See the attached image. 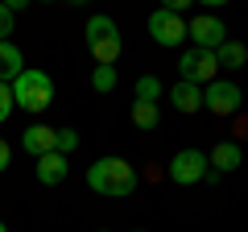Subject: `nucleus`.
Instances as JSON below:
<instances>
[{"label": "nucleus", "mask_w": 248, "mask_h": 232, "mask_svg": "<svg viewBox=\"0 0 248 232\" xmlns=\"http://www.w3.org/2000/svg\"><path fill=\"white\" fill-rule=\"evenodd\" d=\"M137 182H141V174H137L133 162H124V158H99V162L87 166V187L95 191V195L128 199L137 191Z\"/></svg>", "instance_id": "obj_1"}, {"label": "nucleus", "mask_w": 248, "mask_h": 232, "mask_svg": "<svg viewBox=\"0 0 248 232\" xmlns=\"http://www.w3.org/2000/svg\"><path fill=\"white\" fill-rule=\"evenodd\" d=\"M83 33H87V50H91V58H95V66H116V58L124 54V37H120V29H116V21L108 17V13H95Z\"/></svg>", "instance_id": "obj_2"}, {"label": "nucleus", "mask_w": 248, "mask_h": 232, "mask_svg": "<svg viewBox=\"0 0 248 232\" xmlns=\"http://www.w3.org/2000/svg\"><path fill=\"white\" fill-rule=\"evenodd\" d=\"M13 87V99H17V108H25V112H46V108L54 104V79L46 71H37V66H25V71L17 75V79L9 83Z\"/></svg>", "instance_id": "obj_3"}, {"label": "nucleus", "mask_w": 248, "mask_h": 232, "mask_svg": "<svg viewBox=\"0 0 248 232\" xmlns=\"http://www.w3.org/2000/svg\"><path fill=\"white\" fill-rule=\"evenodd\" d=\"M207 166H211V162H207L203 149H178L174 158H170L166 174H170V182H178V187H195V182H203Z\"/></svg>", "instance_id": "obj_4"}, {"label": "nucleus", "mask_w": 248, "mask_h": 232, "mask_svg": "<svg viewBox=\"0 0 248 232\" xmlns=\"http://www.w3.org/2000/svg\"><path fill=\"white\" fill-rule=\"evenodd\" d=\"M240 104H244V91H240V83L232 79H211L203 87V108L215 116H236Z\"/></svg>", "instance_id": "obj_5"}, {"label": "nucleus", "mask_w": 248, "mask_h": 232, "mask_svg": "<svg viewBox=\"0 0 248 232\" xmlns=\"http://www.w3.org/2000/svg\"><path fill=\"white\" fill-rule=\"evenodd\" d=\"M149 37L157 46H166V50H174V46H182L186 37V17L182 13H170V9H153L149 13Z\"/></svg>", "instance_id": "obj_6"}, {"label": "nucleus", "mask_w": 248, "mask_h": 232, "mask_svg": "<svg viewBox=\"0 0 248 232\" xmlns=\"http://www.w3.org/2000/svg\"><path fill=\"white\" fill-rule=\"evenodd\" d=\"M178 71H182V79L199 83V87H207L211 79H219V58H215V50H190L178 58Z\"/></svg>", "instance_id": "obj_7"}, {"label": "nucleus", "mask_w": 248, "mask_h": 232, "mask_svg": "<svg viewBox=\"0 0 248 232\" xmlns=\"http://www.w3.org/2000/svg\"><path fill=\"white\" fill-rule=\"evenodd\" d=\"M186 33L195 42V50H219L228 42V25H223L215 13H199V17L186 21Z\"/></svg>", "instance_id": "obj_8"}, {"label": "nucleus", "mask_w": 248, "mask_h": 232, "mask_svg": "<svg viewBox=\"0 0 248 232\" xmlns=\"http://www.w3.org/2000/svg\"><path fill=\"white\" fill-rule=\"evenodd\" d=\"M21 149H25L29 158L54 153V149H58V129H50V125H33V129H25V133H21Z\"/></svg>", "instance_id": "obj_9"}, {"label": "nucleus", "mask_w": 248, "mask_h": 232, "mask_svg": "<svg viewBox=\"0 0 248 232\" xmlns=\"http://www.w3.org/2000/svg\"><path fill=\"white\" fill-rule=\"evenodd\" d=\"M37 182H42V187H58V182H66V174H71V166H66V153H42V158H37Z\"/></svg>", "instance_id": "obj_10"}, {"label": "nucleus", "mask_w": 248, "mask_h": 232, "mask_svg": "<svg viewBox=\"0 0 248 232\" xmlns=\"http://www.w3.org/2000/svg\"><path fill=\"white\" fill-rule=\"evenodd\" d=\"M170 104L178 108V112H199L203 108V87L190 79H178L174 87H170Z\"/></svg>", "instance_id": "obj_11"}, {"label": "nucleus", "mask_w": 248, "mask_h": 232, "mask_svg": "<svg viewBox=\"0 0 248 232\" xmlns=\"http://www.w3.org/2000/svg\"><path fill=\"white\" fill-rule=\"evenodd\" d=\"M207 162H211L219 174H232V170H240V162H244V149H240V141H219L207 153Z\"/></svg>", "instance_id": "obj_12"}, {"label": "nucleus", "mask_w": 248, "mask_h": 232, "mask_svg": "<svg viewBox=\"0 0 248 232\" xmlns=\"http://www.w3.org/2000/svg\"><path fill=\"white\" fill-rule=\"evenodd\" d=\"M25 71V54H21V46L17 42H0V83H13L17 75Z\"/></svg>", "instance_id": "obj_13"}, {"label": "nucleus", "mask_w": 248, "mask_h": 232, "mask_svg": "<svg viewBox=\"0 0 248 232\" xmlns=\"http://www.w3.org/2000/svg\"><path fill=\"white\" fill-rule=\"evenodd\" d=\"M215 58H219L223 71H240V66L248 63V46H244V42H236V37H228V42L215 50Z\"/></svg>", "instance_id": "obj_14"}, {"label": "nucleus", "mask_w": 248, "mask_h": 232, "mask_svg": "<svg viewBox=\"0 0 248 232\" xmlns=\"http://www.w3.org/2000/svg\"><path fill=\"white\" fill-rule=\"evenodd\" d=\"M133 125L137 129H157L161 125V108L153 99H133Z\"/></svg>", "instance_id": "obj_15"}, {"label": "nucleus", "mask_w": 248, "mask_h": 232, "mask_svg": "<svg viewBox=\"0 0 248 232\" xmlns=\"http://www.w3.org/2000/svg\"><path fill=\"white\" fill-rule=\"evenodd\" d=\"M133 91H137V99H153V104H157V99H161V91H166V87H161V79H157V75H141Z\"/></svg>", "instance_id": "obj_16"}, {"label": "nucleus", "mask_w": 248, "mask_h": 232, "mask_svg": "<svg viewBox=\"0 0 248 232\" xmlns=\"http://www.w3.org/2000/svg\"><path fill=\"white\" fill-rule=\"evenodd\" d=\"M91 87H95L99 96L116 91V66H95V71H91Z\"/></svg>", "instance_id": "obj_17"}, {"label": "nucleus", "mask_w": 248, "mask_h": 232, "mask_svg": "<svg viewBox=\"0 0 248 232\" xmlns=\"http://www.w3.org/2000/svg\"><path fill=\"white\" fill-rule=\"evenodd\" d=\"M13 108H17V99H13V87H9V83H0V125L13 116Z\"/></svg>", "instance_id": "obj_18"}, {"label": "nucleus", "mask_w": 248, "mask_h": 232, "mask_svg": "<svg viewBox=\"0 0 248 232\" xmlns=\"http://www.w3.org/2000/svg\"><path fill=\"white\" fill-rule=\"evenodd\" d=\"M79 149V133L75 129H58V153H75Z\"/></svg>", "instance_id": "obj_19"}, {"label": "nucleus", "mask_w": 248, "mask_h": 232, "mask_svg": "<svg viewBox=\"0 0 248 232\" xmlns=\"http://www.w3.org/2000/svg\"><path fill=\"white\" fill-rule=\"evenodd\" d=\"M13 17H17V13H9L4 4H0V42H4V37L13 33Z\"/></svg>", "instance_id": "obj_20"}, {"label": "nucleus", "mask_w": 248, "mask_h": 232, "mask_svg": "<svg viewBox=\"0 0 248 232\" xmlns=\"http://www.w3.org/2000/svg\"><path fill=\"white\" fill-rule=\"evenodd\" d=\"M190 4H195V0H161L157 9H170V13H186Z\"/></svg>", "instance_id": "obj_21"}, {"label": "nucleus", "mask_w": 248, "mask_h": 232, "mask_svg": "<svg viewBox=\"0 0 248 232\" xmlns=\"http://www.w3.org/2000/svg\"><path fill=\"white\" fill-rule=\"evenodd\" d=\"M9 162H13V145L4 141V137H0V174L9 170Z\"/></svg>", "instance_id": "obj_22"}, {"label": "nucleus", "mask_w": 248, "mask_h": 232, "mask_svg": "<svg viewBox=\"0 0 248 232\" xmlns=\"http://www.w3.org/2000/svg\"><path fill=\"white\" fill-rule=\"evenodd\" d=\"M0 4H4V9H9V13H21V9H25V4H29V0H0Z\"/></svg>", "instance_id": "obj_23"}, {"label": "nucleus", "mask_w": 248, "mask_h": 232, "mask_svg": "<svg viewBox=\"0 0 248 232\" xmlns=\"http://www.w3.org/2000/svg\"><path fill=\"white\" fill-rule=\"evenodd\" d=\"M195 4H203V9H223L228 0H195Z\"/></svg>", "instance_id": "obj_24"}, {"label": "nucleus", "mask_w": 248, "mask_h": 232, "mask_svg": "<svg viewBox=\"0 0 248 232\" xmlns=\"http://www.w3.org/2000/svg\"><path fill=\"white\" fill-rule=\"evenodd\" d=\"M66 4H87V0H66Z\"/></svg>", "instance_id": "obj_25"}, {"label": "nucleus", "mask_w": 248, "mask_h": 232, "mask_svg": "<svg viewBox=\"0 0 248 232\" xmlns=\"http://www.w3.org/2000/svg\"><path fill=\"white\" fill-rule=\"evenodd\" d=\"M0 232H9V224H4V220H0Z\"/></svg>", "instance_id": "obj_26"}, {"label": "nucleus", "mask_w": 248, "mask_h": 232, "mask_svg": "<svg viewBox=\"0 0 248 232\" xmlns=\"http://www.w3.org/2000/svg\"><path fill=\"white\" fill-rule=\"evenodd\" d=\"M133 232H145V228H133Z\"/></svg>", "instance_id": "obj_27"}, {"label": "nucleus", "mask_w": 248, "mask_h": 232, "mask_svg": "<svg viewBox=\"0 0 248 232\" xmlns=\"http://www.w3.org/2000/svg\"><path fill=\"white\" fill-rule=\"evenodd\" d=\"M104 232H108V228H104Z\"/></svg>", "instance_id": "obj_28"}]
</instances>
